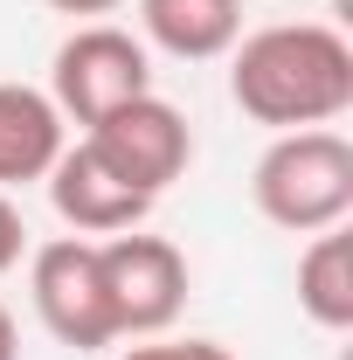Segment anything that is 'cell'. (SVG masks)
I'll use <instances>...</instances> for the list:
<instances>
[{
	"instance_id": "5bb4252c",
	"label": "cell",
	"mask_w": 353,
	"mask_h": 360,
	"mask_svg": "<svg viewBox=\"0 0 353 360\" xmlns=\"http://www.w3.org/2000/svg\"><path fill=\"white\" fill-rule=\"evenodd\" d=\"M0 360H21V326H14L7 305H0Z\"/></svg>"
},
{
	"instance_id": "4fadbf2b",
	"label": "cell",
	"mask_w": 353,
	"mask_h": 360,
	"mask_svg": "<svg viewBox=\"0 0 353 360\" xmlns=\"http://www.w3.org/2000/svg\"><path fill=\"white\" fill-rule=\"evenodd\" d=\"M56 14H70V21H104V14H118L125 0H49Z\"/></svg>"
},
{
	"instance_id": "8992f818",
	"label": "cell",
	"mask_w": 353,
	"mask_h": 360,
	"mask_svg": "<svg viewBox=\"0 0 353 360\" xmlns=\"http://www.w3.org/2000/svg\"><path fill=\"white\" fill-rule=\"evenodd\" d=\"M84 146L125 180V187H139L146 201H160V194L194 167V132H187V118H180L160 90H146L132 104H118L111 118L84 125Z\"/></svg>"
},
{
	"instance_id": "30bf717a",
	"label": "cell",
	"mask_w": 353,
	"mask_h": 360,
	"mask_svg": "<svg viewBox=\"0 0 353 360\" xmlns=\"http://www.w3.org/2000/svg\"><path fill=\"white\" fill-rule=\"evenodd\" d=\"M298 312L319 333H353V236L319 229L312 250L298 257Z\"/></svg>"
},
{
	"instance_id": "3957f363",
	"label": "cell",
	"mask_w": 353,
	"mask_h": 360,
	"mask_svg": "<svg viewBox=\"0 0 353 360\" xmlns=\"http://www.w3.org/2000/svg\"><path fill=\"white\" fill-rule=\"evenodd\" d=\"M146 90H153V49L139 42L132 28L77 21V35H63V49L49 56V97L77 125L111 118L118 104H132Z\"/></svg>"
},
{
	"instance_id": "ba28073f",
	"label": "cell",
	"mask_w": 353,
	"mask_h": 360,
	"mask_svg": "<svg viewBox=\"0 0 353 360\" xmlns=\"http://www.w3.org/2000/svg\"><path fill=\"white\" fill-rule=\"evenodd\" d=\"M70 146V118L35 84H0V194L49 180V167Z\"/></svg>"
},
{
	"instance_id": "7c38bea8",
	"label": "cell",
	"mask_w": 353,
	"mask_h": 360,
	"mask_svg": "<svg viewBox=\"0 0 353 360\" xmlns=\"http://www.w3.org/2000/svg\"><path fill=\"white\" fill-rule=\"evenodd\" d=\"M21 257H28V222H21L14 194H0V277L21 270Z\"/></svg>"
},
{
	"instance_id": "9c48e42d",
	"label": "cell",
	"mask_w": 353,
	"mask_h": 360,
	"mask_svg": "<svg viewBox=\"0 0 353 360\" xmlns=\"http://www.w3.org/2000/svg\"><path fill=\"white\" fill-rule=\"evenodd\" d=\"M139 42L174 63H215L243 42V0H139Z\"/></svg>"
},
{
	"instance_id": "6da1fadb",
	"label": "cell",
	"mask_w": 353,
	"mask_h": 360,
	"mask_svg": "<svg viewBox=\"0 0 353 360\" xmlns=\"http://www.w3.org/2000/svg\"><path fill=\"white\" fill-rule=\"evenodd\" d=\"M229 97L270 132H312L353 111V42L333 21H270L229 49Z\"/></svg>"
},
{
	"instance_id": "52a82bcc",
	"label": "cell",
	"mask_w": 353,
	"mask_h": 360,
	"mask_svg": "<svg viewBox=\"0 0 353 360\" xmlns=\"http://www.w3.org/2000/svg\"><path fill=\"white\" fill-rule=\"evenodd\" d=\"M49 201H56V215L70 222V236H90V243H97V236H125V229H139L153 215V201H146L139 187H125L84 139L63 146V160L49 167Z\"/></svg>"
},
{
	"instance_id": "277c9868",
	"label": "cell",
	"mask_w": 353,
	"mask_h": 360,
	"mask_svg": "<svg viewBox=\"0 0 353 360\" xmlns=\"http://www.w3.org/2000/svg\"><path fill=\"white\" fill-rule=\"evenodd\" d=\"M97 270H104V305H111L118 340H153L187 305V257L167 236H146V229L104 236L97 243Z\"/></svg>"
},
{
	"instance_id": "7a4b0ae2",
	"label": "cell",
	"mask_w": 353,
	"mask_h": 360,
	"mask_svg": "<svg viewBox=\"0 0 353 360\" xmlns=\"http://www.w3.org/2000/svg\"><path fill=\"white\" fill-rule=\"evenodd\" d=\"M250 201L270 229H291V236L340 229L353 215V146L333 125L277 132L250 174Z\"/></svg>"
},
{
	"instance_id": "8fae6325",
	"label": "cell",
	"mask_w": 353,
	"mask_h": 360,
	"mask_svg": "<svg viewBox=\"0 0 353 360\" xmlns=\"http://www.w3.org/2000/svg\"><path fill=\"white\" fill-rule=\"evenodd\" d=\"M118 360H236V354L222 340H160L153 333V340H132Z\"/></svg>"
},
{
	"instance_id": "5b68a950",
	"label": "cell",
	"mask_w": 353,
	"mask_h": 360,
	"mask_svg": "<svg viewBox=\"0 0 353 360\" xmlns=\"http://www.w3.org/2000/svg\"><path fill=\"white\" fill-rule=\"evenodd\" d=\"M28 298H35V319L49 326V340H63L77 354H104L118 340L90 236H49L42 250H28Z\"/></svg>"
}]
</instances>
